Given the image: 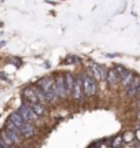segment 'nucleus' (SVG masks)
<instances>
[{"mask_svg":"<svg viewBox=\"0 0 140 148\" xmlns=\"http://www.w3.org/2000/svg\"><path fill=\"white\" fill-rule=\"evenodd\" d=\"M81 78H82V92L86 96H93L96 93V82H95V79L92 78L91 75H88V74L81 75Z\"/></svg>","mask_w":140,"mask_h":148,"instance_id":"1","label":"nucleus"},{"mask_svg":"<svg viewBox=\"0 0 140 148\" xmlns=\"http://www.w3.org/2000/svg\"><path fill=\"white\" fill-rule=\"evenodd\" d=\"M18 115L21 116L22 119H25V121L27 122V123H30V122H34L38 119V116L33 112L30 108L27 106H25V104H22V106H19V108H18Z\"/></svg>","mask_w":140,"mask_h":148,"instance_id":"2","label":"nucleus"},{"mask_svg":"<svg viewBox=\"0 0 140 148\" xmlns=\"http://www.w3.org/2000/svg\"><path fill=\"white\" fill-rule=\"evenodd\" d=\"M55 82V89H56V93H58V97H62L65 99L67 96V92H66V84H65V75L63 74H58L54 78Z\"/></svg>","mask_w":140,"mask_h":148,"instance_id":"3","label":"nucleus"},{"mask_svg":"<svg viewBox=\"0 0 140 148\" xmlns=\"http://www.w3.org/2000/svg\"><path fill=\"white\" fill-rule=\"evenodd\" d=\"M71 95H73L75 100H80L82 97V78H81V75L74 78V86H73V90H71Z\"/></svg>","mask_w":140,"mask_h":148,"instance_id":"4","label":"nucleus"},{"mask_svg":"<svg viewBox=\"0 0 140 148\" xmlns=\"http://www.w3.org/2000/svg\"><path fill=\"white\" fill-rule=\"evenodd\" d=\"M91 70H92V73H93V75H95V78H96L97 81L106 79L107 71L104 70V67H102V66H99V64H96V63H93V64H91Z\"/></svg>","mask_w":140,"mask_h":148,"instance_id":"5","label":"nucleus"},{"mask_svg":"<svg viewBox=\"0 0 140 148\" xmlns=\"http://www.w3.org/2000/svg\"><path fill=\"white\" fill-rule=\"evenodd\" d=\"M54 85H55V82H54V78H52V77H43L41 79L37 81V88H40L43 92H47V90L51 89Z\"/></svg>","mask_w":140,"mask_h":148,"instance_id":"6","label":"nucleus"},{"mask_svg":"<svg viewBox=\"0 0 140 148\" xmlns=\"http://www.w3.org/2000/svg\"><path fill=\"white\" fill-rule=\"evenodd\" d=\"M22 95L23 97L27 100V103H30V104H36L38 103L37 97H36V93H34V90H33V86H26L23 92H22Z\"/></svg>","mask_w":140,"mask_h":148,"instance_id":"7","label":"nucleus"},{"mask_svg":"<svg viewBox=\"0 0 140 148\" xmlns=\"http://www.w3.org/2000/svg\"><path fill=\"white\" fill-rule=\"evenodd\" d=\"M10 121L12 122V123H14L18 129H19V132H21L22 127L26 126V123H27L25 119H22L21 116L18 115V112H12V114H11V115H10Z\"/></svg>","mask_w":140,"mask_h":148,"instance_id":"8","label":"nucleus"},{"mask_svg":"<svg viewBox=\"0 0 140 148\" xmlns=\"http://www.w3.org/2000/svg\"><path fill=\"white\" fill-rule=\"evenodd\" d=\"M25 106H27L30 110L36 114L37 116H43L45 115V107L43 104H40V103H36V104H30V103H23Z\"/></svg>","mask_w":140,"mask_h":148,"instance_id":"9","label":"nucleus"},{"mask_svg":"<svg viewBox=\"0 0 140 148\" xmlns=\"http://www.w3.org/2000/svg\"><path fill=\"white\" fill-rule=\"evenodd\" d=\"M106 79H107V82H108V85H110V86H115V85L118 84L119 77H118V74L114 71V69H111V70H108V71H107Z\"/></svg>","mask_w":140,"mask_h":148,"instance_id":"10","label":"nucleus"},{"mask_svg":"<svg viewBox=\"0 0 140 148\" xmlns=\"http://www.w3.org/2000/svg\"><path fill=\"white\" fill-rule=\"evenodd\" d=\"M139 86H140V77H135L133 81L130 82V85L128 86V96H135Z\"/></svg>","mask_w":140,"mask_h":148,"instance_id":"11","label":"nucleus"},{"mask_svg":"<svg viewBox=\"0 0 140 148\" xmlns=\"http://www.w3.org/2000/svg\"><path fill=\"white\" fill-rule=\"evenodd\" d=\"M65 84H66V92H67V95L71 93V90H73V86H74V77H73V74H65Z\"/></svg>","mask_w":140,"mask_h":148,"instance_id":"12","label":"nucleus"},{"mask_svg":"<svg viewBox=\"0 0 140 148\" xmlns=\"http://www.w3.org/2000/svg\"><path fill=\"white\" fill-rule=\"evenodd\" d=\"M133 78H135V74L130 73V71H128V70H126V73H125L124 75H121V77H119V79H121V84L124 85V86H126V88L130 85V82L133 81Z\"/></svg>","mask_w":140,"mask_h":148,"instance_id":"13","label":"nucleus"},{"mask_svg":"<svg viewBox=\"0 0 140 148\" xmlns=\"http://www.w3.org/2000/svg\"><path fill=\"white\" fill-rule=\"evenodd\" d=\"M36 133V127L32 126V123H26V126L21 129V136L23 137H30Z\"/></svg>","mask_w":140,"mask_h":148,"instance_id":"14","label":"nucleus"},{"mask_svg":"<svg viewBox=\"0 0 140 148\" xmlns=\"http://www.w3.org/2000/svg\"><path fill=\"white\" fill-rule=\"evenodd\" d=\"M0 140H1V141H3L7 147H12V145H14V141H12V140H11V137L8 136L7 130H3V132L0 133Z\"/></svg>","mask_w":140,"mask_h":148,"instance_id":"15","label":"nucleus"},{"mask_svg":"<svg viewBox=\"0 0 140 148\" xmlns=\"http://www.w3.org/2000/svg\"><path fill=\"white\" fill-rule=\"evenodd\" d=\"M33 90H34V93H36V97H37V100L40 104H44L45 101H47V99H45V95H44V92L40 88H37V86H33Z\"/></svg>","mask_w":140,"mask_h":148,"instance_id":"16","label":"nucleus"},{"mask_svg":"<svg viewBox=\"0 0 140 148\" xmlns=\"http://www.w3.org/2000/svg\"><path fill=\"white\" fill-rule=\"evenodd\" d=\"M135 138V133L133 132H125V134L122 136V143H130Z\"/></svg>","mask_w":140,"mask_h":148,"instance_id":"17","label":"nucleus"},{"mask_svg":"<svg viewBox=\"0 0 140 148\" xmlns=\"http://www.w3.org/2000/svg\"><path fill=\"white\" fill-rule=\"evenodd\" d=\"M77 62H80V59L77 58L75 55H69L67 58L63 60V63L65 64H71V63H77Z\"/></svg>","mask_w":140,"mask_h":148,"instance_id":"18","label":"nucleus"},{"mask_svg":"<svg viewBox=\"0 0 140 148\" xmlns=\"http://www.w3.org/2000/svg\"><path fill=\"white\" fill-rule=\"evenodd\" d=\"M121 145H122V137H121V136H117V137L111 141V147L113 148H119Z\"/></svg>","mask_w":140,"mask_h":148,"instance_id":"19","label":"nucleus"},{"mask_svg":"<svg viewBox=\"0 0 140 148\" xmlns=\"http://www.w3.org/2000/svg\"><path fill=\"white\" fill-rule=\"evenodd\" d=\"M114 71H115V73L118 74V77H121V75H124L125 73H126V69H125V67H122V66H115V67H114Z\"/></svg>","mask_w":140,"mask_h":148,"instance_id":"20","label":"nucleus"},{"mask_svg":"<svg viewBox=\"0 0 140 148\" xmlns=\"http://www.w3.org/2000/svg\"><path fill=\"white\" fill-rule=\"evenodd\" d=\"M0 148H10V147H7V145H5V144L3 143L1 140H0Z\"/></svg>","mask_w":140,"mask_h":148,"instance_id":"21","label":"nucleus"},{"mask_svg":"<svg viewBox=\"0 0 140 148\" xmlns=\"http://www.w3.org/2000/svg\"><path fill=\"white\" fill-rule=\"evenodd\" d=\"M137 119H140V111L137 112Z\"/></svg>","mask_w":140,"mask_h":148,"instance_id":"22","label":"nucleus"},{"mask_svg":"<svg viewBox=\"0 0 140 148\" xmlns=\"http://www.w3.org/2000/svg\"><path fill=\"white\" fill-rule=\"evenodd\" d=\"M137 106L140 107V97H139V100H137Z\"/></svg>","mask_w":140,"mask_h":148,"instance_id":"23","label":"nucleus"},{"mask_svg":"<svg viewBox=\"0 0 140 148\" xmlns=\"http://www.w3.org/2000/svg\"><path fill=\"white\" fill-rule=\"evenodd\" d=\"M12 148H19V147H12Z\"/></svg>","mask_w":140,"mask_h":148,"instance_id":"24","label":"nucleus"},{"mask_svg":"<svg viewBox=\"0 0 140 148\" xmlns=\"http://www.w3.org/2000/svg\"><path fill=\"white\" fill-rule=\"evenodd\" d=\"M91 148H95V147H91Z\"/></svg>","mask_w":140,"mask_h":148,"instance_id":"25","label":"nucleus"}]
</instances>
